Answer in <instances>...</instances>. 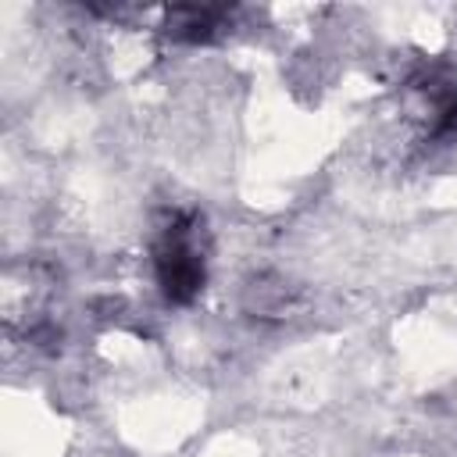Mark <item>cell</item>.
I'll use <instances>...</instances> for the list:
<instances>
[{
  "mask_svg": "<svg viewBox=\"0 0 457 457\" xmlns=\"http://www.w3.org/2000/svg\"><path fill=\"white\" fill-rule=\"evenodd\" d=\"M157 264H161V282H164L168 296H175V300L193 296L196 286L204 282V261H200V253H196V246L182 225H175L168 232Z\"/></svg>",
  "mask_w": 457,
  "mask_h": 457,
  "instance_id": "1",
  "label": "cell"
}]
</instances>
